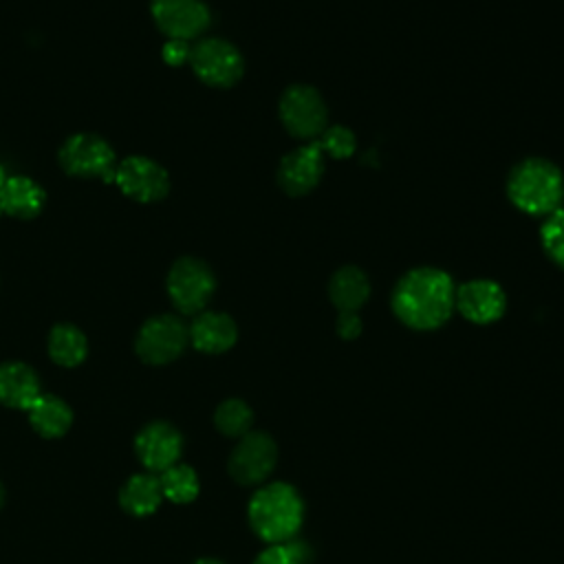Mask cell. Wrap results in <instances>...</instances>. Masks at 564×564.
Here are the masks:
<instances>
[{
    "instance_id": "8992f818",
    "label": "cell",
    "mask_w": 564,
    "mask_h": 564,
    "mask_svg": "<svg viewBox=\"0 0 564 564\" xmlns=\"http://www.w3.org/2000/svg\"><path fill=\"white\" fill-rule=\"evenodd\" d=\"M189 341V328L181 317L163 313L145 319L137 333L134 350L141 361L163 366L174 361Z\"/></svg>"
},
{
    "instance_id": "83f0119b",
    "label": "cell",
    "mask_w": 564,
    "mask_h": 564,
    "mask_svg": "<svg viewBox=\"0 0 564 564\" xmlns=\"http://www.w3.org/2000/svg\"><path fill=\"white\" fill-rule=\"evenodd\" d=\"M361 333V319L352 311H344L337 317V335L341 339H355Z\"/></svg>"
},
{
    "instance_id": "8fae6325",
    "label": "cell",
    "mask_w": 564,
    "mask_h": 564,
    "mask_svg": "<svg viewBox=\"0 0 564 564\" xmlns=\"http://www.w3.org/2000/svg\"><path fill=\"white\" fill-rule=\"evenodd\" d=\"M278 447L264 432H247L229 456V474L240 485L262 482L275 467Z\"/></svg>"
},
{
    "instance_id": "5bb4252c",
    "label": "cell",
    "mask_w": 564,
    "mask_h": 564,
    "mask_svg": "<svg viewBox=\"0 0 564 564\" xmlns=\"http://www.w3.org/2000/svg\"><path fill=\"white\" fill-rule=\"evenodd\" d=\"M454 306L474 324H491L502 317L507 297L491 280H471L456 289Z\"/></svg>"
},
{
    "instance_id": "5b68a950",
    "label": "cell",
    "mask_w": 564,
    "mask_h": 564,
    "mask_svg": "<svg viewBox=\"0 0 564 564\" xmlns=\"http://www.w3.org/2000/svg\"><path fill=\"white\" fill-rule=\"evenodd\" d=\"M165 286L172 304L181 313L194 315V313H200L212 300L216 289V278L203 260L194 256H183L170 267Z\"/></svg>"
},
{
    "instance_id": "f546056e",
    "label": "cell",
    "mask_w": 564,
    "mask_h": 564,
    "mask_svg": "<svg viewBox=\"0 0 564 564\" xmlns=\"http://www.w3.org/2000/svg\"><path fill=\"white\" fill-rule=\"evenodd\" d=\"M4 181H7V176H4V172H2V167H0V187H2Z\"/></svg>"
},
{
    "instance_id": "f1b7e54d",
    "label": "cell",
    "mask_w": 564,
    "mask_h": 564,
    "mask_svg": "<svg viewBox=\"0 0 564 564\" xmlns=\"http://www.w3.org/2000/svg\"><path fill=\"white\" fill-rule=\"evenodd\" d=\"M196 564H223V562H216V560H198Z\"/></svg>"
},
{
    "instance_id": "52a82bcc",
    "label": "cell",
    "mask_w": 564,
    "mask_h": 564,
    "mask_svg": "<svg viewBox=\"0 0 564 564\" xmlns=\"http://www.w3.org/2000/svg\"><path fill=\"white\" fill-rule=\"evenodd\" d=\"M189 64L196 77L214 88L234 86L245 70L240 51L220 37H205L192 46Z\"/></svg>"
},
{
    "instance_id": "30bf717a",
    "label": "cell",
    "mask_w": 564,
    "mask_h": 564,
    "mask_svg": "<svg viewBox=\"0 0 564 564\" xmlns=\"http://www.w3.org/2000/svg\"><path fill=\"white\" fill-rule=\"evenodd\" d=\"M150 13L161 33L183 42L198 37L212 22L203 0H150Z\"/></svg>"
},
{
    "instance_id": "ba28073f",
    "label": "cell",
    "mask_w": 564,
    "mask_h": 564,
    "mask_svg": "<svg viewBox=\"0 0 564 564\" xmlns=\"http://www.w3.org/2000/svg\"><path fill=\"white\" fill-rule=\"evenodd\" d=\"M280 119L293 137L313 141L326 130L328 108L313 86L293 84L280 97Z\"/></svg>"
},
{
    "instance_id": "277c9868",
    "label": "cell",
    "mask_w": 564,
    "mask_h": 564,
    "mask_svg": "<svg viewBox=\"0 0 564 564\" xmlns=\"http://www.w3.org/2000/svg\"><path fill=\"white\" fill-rule=\"evenodd\" d=\"M59 165L70 176L101 178L104 183H115L117 156L112 145L95 132L70 134L59 148Z\"/></svg>"
},
{
    "instance_id": "9c48e42d",
    "label": "cell",
    "mask_w": 564,
    "mask_h": 564,
    "mask_svg": "<svg viewBox=\"0 0 564 564\" xmlns=\"http://www.w3.org/2000/svg\"><path fill=\"white\" fill-rule=\"evenodd\" d=\"M115 185L137 203H156L167 196L170 176L156 161L132 154L117 163Z\"/></svg>"
},
{
    "instance_id": "3957f363",
    "label": "cell",
    "mask_w": 564,
    "mask_h": 564,
    "mask_svg": "<svg viewBox=\"0 0 564 564\" xmlns=\"http://www.w3.org/2000/svg\"><path fill=\"white\" fill-rule=\"evenodd\" d=\"M302 498L286 482L258 489L249 502V524L267 542H289L302 524Z\"/></svg>"
},
{
    "instance_id": "7402d4cb",
    "label": "cell",
    "mask_w": 564,
    "mask_h": 564,
    "mask_svg": "<svg viewBox=\"0 0 564 564\" xmlns=\"http://www.w3.org/2000/svg\"><path fill=\"white\" fill-rule=\"evenodd\" d=\"M159 485H161L163 498H167L176 505L192 502L198 496V476L189 465L176 463V465L167 467L165 471H161Z\"/></svg>"
},
{
    "instance_id": "4dcf8cb0",
    "label": "cell",
    "mask_w": 564,
    "mask_h": 564,
    "mask_svg": "<svg viewBox=\"0 0 564 564\" xmlns=\"http://www.w3.org/2000/svg\"><path fill=\"white\" fill-rule=\"evenodd\" d=\"M2 502H4V489H2V485H0V507H2Z\"/></svg>"
},
{
    "instance_id": "d6986e66",
    "label": "cell",
    "mask_w": 564,
    "mask_h": 564,
    "mask_svg": "<svg viewBox=\"0 0 564 564\" xmlns=\"http://www.w3.org/2000/svg\"><path fill=\"white\" fill-rule=\"evenodd\" d=\"M26 414L33 430L44 438L64 436L73 423L70 408L55 394H40L35 403L26 410Z\"/></svg>"
},
{
    "instance_id": "e0dca14e",
    "label": "cell",
    "mask_w": 564,
    "mask_h": 564,
    "mask_svg": "<svg viewBox=\"0 0 564 564\" xmlns=\"http://www.w3.org/2000/svg\"><path fill=\"white\" fill-rule=\"evenodd\" d=\"M46 203L44 189L29 176H7L0 187V212L18 220L40 216Z\"/></svg>"
},
{
    "instance_id": "4fadbf2b",
    "label": "cell",
    "mask_w": 564,
    "mask_h": 564,
    "mask_svg": "<svg viewBox=\"0 0 564 564\" xmlns=\"http://www.w3.org/2000/svg\"><path fill=\"white\" fill-rule=\"evenodd\" d=\"M324 174V152L317 141L289 152L278 167V183L289 196L308 194Z\"/></svg>"
},
{
    "instance_id": "ffe728a7",
    "label": "cell",
    "mask_w": 564,
    "mask_h": 564,
    "mask_svg": "<svg viewBox=\"0 0 564 564\" xmlns=\"http://www.w3.org/2000/svg\"><path fill=\"white\" fill-rule=\"evenodd\" d=\"M161 485L154 474H134L119 491V505L132 516H150L161 505Z\"/></svg>"
},
{
    "instance_id": "484cf974",
    "label": "cell",
    "mask_w": 564,
    "mask_h": 564,
    "mask_svg": "<svg viewBox=\"0 0 564 564\" xmlns=\"http://www.w3.org/2000/svg\"><path fill=\"white\" fill-rule=\"evenodd\" d=\"M311 560V551L302 542H280L264 549L253 564H306Z\"/></svg>"
},
{
    "instance_id": "d4e9b609",
    "label": "cell",
    "mask_w": 564,
    "mask_h": 564,
    "mask_svg": "<svg viewBox=\"0 0 564 564\" xmlns=\"http://www.w3.org/2000/svg\"><path fill=\"white\" fill-rule=\"evenodd\" d=\"M313 141H317L322 152L333 159H348L357 145L355 134L350 132V128L344 126H326V130Z\"/></svg>"
},
{
    "instance_id": "cb8c5ba5",
    "label": "cell",
    "mask_w": 564,
    "mask_h": 564,
    "mask_svg": "<svg viewBox=\"0 0 564 564\" xmlns=\"http://www.w3.org/2000/svg\"><path fill=\"white\" fill-rule=\"evenodd\" d=\"M540 240L546 251V256L564 269V209H555L544 218L540 225Z\"/></svg>"
},
{
    "instance_id": "603a6c76",
    "label": "cell",
    "mask_w": 564,
    "mask_h": 564,
    "mask_svg": "<svg viewBox=\"0 0 564 564\" xmlns=\"http://www.w3.org/2000/svg\"><path fill=\"white\" fill-rule=\"evenodd\" d=\"M251 421H253V412L240 399H227L214 412L216 430L223 432L225 436H245L251 427Z\"/></svg>"
},
{
    "instance_id": "ac0fdd59",
    "label": "cell",
    "mask_w": 564,
    "mask_h": 564,
    "mask_svg": "<svg viewBox=\"0 0 564 564\" xmlns=\"http://www.w3.org/2000/svg\"><path fill=\"white\" fill-rule=\"evenodd\" d=\"M328 295L339 313H357V308H361L370 295V282L361 269L341 267L333 273L328 282Z\"/></svg>"
},
{
    "instance_id": "44dd1931",
    "label": "cell",
    "mask_w": 564,
    "mask_h": 564,
    "mask_svg": "<svg viewBox=\"0 0 564 564\" xmlns=\"http://www.w3.org/2000/svg\"><path fill=\"white\" fill-rule=\"evenodd\" d=\"M48 357L64 368L79 366L88 355L86 335L73 324H55L48 333Z\"/></svg>"
},
{
    "instance_id": "7a4b0ae2",
    "label": "cell",
    "mask_w": 564,
    "mask_h": 564,
    "mask_svg": "<svg viewBox=\"0 0 564 564\" xmlns=\"http://www.w3.org/2000/svg\"><path fill=\"white\" fill-rule=\"evenodd\" d=\"M507 196L524 214L549 216L562 207L564 176L560 167L546 159H524L507 178Z\"/></svg>"
},
{
    "instance_id": "6da1fadb",
    "label": "cell",
    "mask_w": 564,
    "mask_h": 564,
    "mask_svg": "<svg viewBox=\"0 0 564 564\" xmlns=\"http://www.w3.org/2000/svg\"><path fill=\"white\" fill-rule=\"evenodd\" d=\"M454 282L436 267L408 271L392 291V311L410 328L434 330L443 326L454 308Z\"/></svg>"
},
{
    "instance_id": "2e32d148",
    "label": "cell",
    "mask_w": 564,
    "mask_h": 564,
    "mask_svg": "<svg viewBox=\"0 0 564 564\" xmlns=\"http://www.w3.org/2000/svg\"><path fill=\"white\" fill-rule=\"evenodd\" d=\"M40 377L22 361L0 364V403L7 408L29 410L40 397Z\"/></svg>"
},
{
    "instance_id": "4316f807",
    "label": "cell",
    "mask_w": 564,
    "mask_h": 564,
    "mask_svg": "<svg viewBox=\"0 0 564 564\" xmlns=\"http://www.w3.org/2000/svg\"><path fill=\"white\" fill-rule=\"evenodd\" d=\"M189 53H192V46L187 42H183V40H170L163 46V51H161L163 59L170 66H181L183 62H189Z\"/></svg>"
},
{
    "instance_id": "9a60e30c",
    "label": "cell",
    "mask_w": 564,
    "mask_h": 564,
    "mask_svg": "<svg viewBox=\"0 0 564 564\" xmlns=\"http://www.w3.org/2000/svg\"><path fill=\"white\" fill-rule=\"evenodd\" d=\"M238 339L236 322L227 313L200 311L189 326V341L196 350L218 355L229 350Z\"/></svg>"
},
{
    "instance_id": "7c38bea8",
    "label": "cell",
    "mask_w": 564,
    "mask_h": 564,
    "mask_svg": "<svg viewBox=\"0 0 564 564\" xmlns=\"http://www.w3.org/2000/svg\"><path fill=\"white\" fill-rule=\"evenodd\" d=\"M134 452L150 471H165L178 463L183 452V436L174 425L154 421L137 434Z\"/></svg>"
}]
</instances>
